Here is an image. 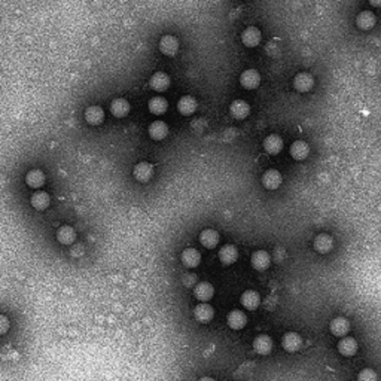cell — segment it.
<instances>
[{"mask_svg":"<svg viewBox=\"0 0 381 381\" xmlns=\"http://www.w3.org/2000/svg\"><path fill=\"white\" fill-rule=\"evenodd\" d=\"M180 259H182V264L188 268H195L200 265L201 262V254H198V250L195 249H186L184 250L182 254H180Z\"/></svg>","mask_w":381,"mask_h":381,"instance_id":"cell-26","label":"cell"},{"mask_svg":"<svg viewBox=\"0 0 381 381\" xmlns=\"http://www.w3.org/2000/svg\"><path fill=\"white\" fill-rule=\"evenodd\" d=\"M149 84H150V88H152V90L162 92V91H166V90L170 86V78H168L166 73L158 72V73H155V74L150 78V82H149Z\"/></svg>","mask_w":381,"mask_h":381,"instance_id":"cell-17","label":"cell"},{"mask_svg":"<svg viewBox=\"0 0 381 381\" xmlns=\"http://www.w3.org/2000/svg\"><path fill=\"white\" fill-rule=\"evenodd\" d=\"M356 24L359 28L362 30H370L376 26V15L370 10H364L358 15L356 18Z\"/></svg>","mask_w":381,"mask_h":381,"instance_id":"cell-27","label":"cell"},{"mask_svg":"<svg viewBox=\"0 0 381 381\" xmlns=\"http://www.w3.org/2000/svg\"><path fill=\"white\" fill-rule=\"evenodd\" d=\"M254 348L258 354H268L272 348V340L268 335H259L254 341Z\"/></svg>","mask_w":381,"mask_h":381,"instance_id":"cell-16","label":"cell"},{"mask_svg":"<svg viewBox=\"0 0 381 381\" xmlns=\"http://www.w3.org/2000/svg\"><path fill=\"white\" fill-rule=\"evenodd\" d=\"M110 112L116 118H124V116H127L128 112H130V103H128L126 98H115L110 103Z\"/></svg>","mask_w":381,"mask_h":381,"instance_id":"cell-21","label":"cell"},{"mask_svg":"<svg viewBox=\"0 0 381 381\" xmlns=\"http://www.w3.org/2000/svg\"><path fill=\"white\" fill-rule=\"evenodd\" d=\"M338 352L342 356H354L358 352V341L352 336H341V341L338 342Z\"/></svg>","mask_w":381,"mask_h":381,"instance_id":"cell-7","label":"cell"},{"mask_svg":"<svg viewBox=\"0 0 381 381\" xmlns=\"http://www.w3.org/2000/svg\"><path fill=\"white\" fill-rule=\"evenodd\" d=\"M148 108H149L150 114H154V115H162L167 110V108H168V102L166 98H162V97H154V98L149 100Z\"/></svg>","mask_w":381,"mask_h":381,"instance_id":"cell-29","label":"cell"},{"mask_svg":"<svg viewBox=\"0 0 381 381\" xmlns=\"http://www.w3.org/2000/svg\"><path fill=\"white\" fill-rule=\"evenodd\" d=\"M264 149L268 154H271V155H277L283 149V140H282V137L277 136V134H270L264 140Z\"/></svg>","mask_w":381,"mask_h":381,"instance_id":"cell-10","label":"cell"},{"mask_svg":"<svg viewBox=\"0 0 381 381\" xmlns=\"http://www.w3.org/2000/svg\"><path fill=\"white\" fill-rule=\"evenodd\" d=\"M250 264L254 266V270L258 271H264L270 266L271 264V256L268 252L265 250H256L252 254V258H250Z\"/></svg>","mask_w":381,"mask_h":381,"instance_id":"cell-5","label":"cell"},{"mask_svg":"<svg viewBox=\"0 0 381 381\" xmlns=\"http://www.w3.org/2000/svg\"><path fill=\"white\" fill-rule=\"evenodd\" d=\"M262 185L270 190H277L282 185V174L277 170H266L262 176Z\"/></svg>","mask_w":381,"mask_h":381,"instance_id":"cell-8","label":"cell"},{"mask_svg":"<svg viewBox=\"0 0 381 381\" xmlns=\"http://www.w3.org/2000/svg\"><path fill=\"white\" fill-rule=\"evenodd\" d=\"M334 248V240L328 234H318L314 240V249L318 254H329Z\"/></svg>","mask_w":381,"mask_h":381,"instance_id":"cell-23","label":"cell"},{"mask_svg":"<svg viewBox=\"0 0 381 381\" xmlns=\"http://www.w3.org/2000/svg\"><path fill=\"white\" fill-rule=\"evenodd\" d=\"M104 120V112L100 106H91L85 110V121L90 126H100Z\"/></svg>","mask_w":381,"mask_h":381,"instance_id":"cell-11","label":"cell"},{"mask_svg":"<svg viewBox=\"0 0 381 381\" xmlns=\"http://www.w3.org/2000/svg\"><path fill=\"white\" fill-rule=\"evenodd\" d=\"M8 329H9V318L3 316V314H0V335L6 334Z\"/></svg>","mask_w":381,"mask_h":381,"instance_id":"cell-34","label":"cell"},{"mask_svg":"<svg viewBox=\"0 0 381 381\" xmlns=\"http://www.w3.org/2000/svg\"><path fill=\"white\" fill-rule=\"evenodd\" d=\"M50 195L46 192H42V190H38L32 195V206L36 208V210H45L48 206H50Z\"/></svg>","mask_w":381,"mask_h":381,"instance_id":"cell-31","label":"cell"},{"mask_svg":"<svg viewBox=\"0 0 381 381\" xmlns=\"http://www.w3.org/2000/svg\"><path fill=\"white\" fill-rule=\"evenodd\" d=\"M195 109H196V102H195V98L190 97V96H185V97H182V98L178 102V110H179L182 115H185V116L192 115V114L195 112Z\"/></svg>","mask_w":381,"mask_h":381,"instance_id":"cell-28","label":"cell"},{"mask_svg":"<svg viewBox=\"0 0 381 381\" xmlns=\"http://www.w3.org/2000/svg\"><path fill=\"white\" fill-rule=\"evenodd\" d=\"M230 112H231V115H232L234 118H237V120H244V118L249 115V112H250V106H249L244 100H236V102L231 103Z\"/></svg>","mask_w":381,"mask_h":381,"instance_id":"cell-14","label":"cell"},{"mask_svg":"<svg viewBox=\"0 0 381 381\" xmlns=\"http://www.w3.org/2000/svg\"><path fill=\"white\" fill-rule=\"evenodd\" d=\"M194 316H195V318H196L198 322H201V323H208V322L213 318V316H214V312H213V307H212V306L202 302V304H200V306L195 307Z\"/></svg>","mask_w":381,"mask_h":381,"instance_id":"cell-18","label":"cell"},{"mask_svg":"<svg viewBox=\"0 0 381 381\" xmlns=\"http://www.w3.org/2000/svg\"><path fill=\"white\" fill-rule=\"evenodd\" d=\"M74 238H76V232H74V230L72 228V226H67V225H64L62 226L58 231H57V240L62 243V244H72L73 242H74Z\"/></svg>","mask_w":381,"mask_h":381,"instance_id":"cell-32","label":"cell"},{"mask_svg":"<svg viewBox=\"0 0 381 381\" xmlns=\"http://www.w3.org/2000/svg\"><path fill=\"white\" fill-rule=\"evenodd\" d=\"M374 6H380V3H381V0H370Z\"/></svg>","mask_w":381,"mask_h":381,"instance_id":"cell-35","label":"cell"},{"mask_svg":"<svg viewBox=\"0 0 381 381\" xmlns=\"http://www.w3.org/2000/svg\"><path fill=\"white\" fill-rule=\"evenodd\" d=\"M168 134V127L162 121H155L149 126V136L154 140H162Z\"/></svg>","mask_w":381,"mask_h":381,"instance_id":"cell-24","label":"cell"},{"mask_svg":"<svg viewBox=\"0 0 381 381\" xmlns=\"http://www.w3.org/2000/svg\"><path fill=\"white\" fill-rule=\"evenodd\" d=\"M237 258H238V252H237V249H236L232 244H226V246H224V248L219 250V259H220V262H222L224 265H231V264H234V262L237 260Z\"/></svg>","mask_w":381,"mask_h":381,"instance_id":"cell-25","label":"cell"},{"mask_svg":"<svg viewBox=\"0 0 381 381\" xmlns=\"http://www.w3.org/2000/svg\"><path fill=\"white\" fill-rule=\"evenodd\" d=\"M359 380L362 381H376L377 380V376L374 374V371L372 370H364L359 376Z\"/></svg>","mask_w":381,"mask_h":381,"instance_id":"cell-33","label":"cell"},{"mask_svg":"<svg viewBox=\"0 0 381 381\" xmlns=\"http://www.w3.org/2000/svg\"><path fill=\"white\" fill-rule=\"evenodd\" d=\"M240 84H242V86L246 88V90H254V88H258L259 84H260V76H259V73H258L256 70H254V68L244 70V72L242 73V76H240Z\"/></svg>","mask_w":381,"mask_h":381,"instance_id":"cell-4","label":"cell"},{"mask_svg":"<svg viewBox=\"0 0 381 381\" xmlns=\"http://www.w3.org/2000/svg\"><path fill=\"white\" fill-rule=\"evenodd\" d=\"M160 51L167 57H174L179 51V40L174 36H162L160 40Z\"/></svg>","mask_w":381,"mask_h":381,"instance_id":"cell-1","label":"cell"},{"mask_svg":"<svg viewBox=\"0 0 381 381\" xmlns=\"http://www.w3.org/2000/svg\"><path fill=\"white\" fill-rule=\"evenodd\" d=\"M308 154H310V148H308V144L306 142L296 140V142L292 143V146H290V155H292L294 160L302 161V160H306L308 156Z\"/></svg>","mask_w":381,"mask_h":381,"instance_id":"cell-12","label":"cell"},{"mask_svg":"<svg viewBox=\"0 0 381 381\" xmlns=\"http://www.w3.org/2000/svg\"><path fill=\"white\" fill-rule=\"evenodd\" d=\"M314 85V79L310 73H306V72H301L295 76L294 79V86L296 91L300 92H307L313 88Z\"/></svg>","mask_w":381,"mask_h":381,"instance_id":"cell-3","label":"cell"},{"mask_svg":"<svg viewBox=\"0 0 381 381\" xmlns=\"http://www.w3.org/2000/svg\"><path fill=\"white\" fill-rule=\"evenodd\" d=\"M26 184H27L30 188L38 190V188H40V186L45 184V174H44L40 170H32V172H28L27 176H26Z\"/></svg>","mask_w":381,"mask_h":381,"instance_id":"cell-30","label":"cell"},{"mask_svg":"<svg viewBox=\"0 0 381 381\" xmlns=\"http://www.w3.org/2000/svg\"><path fill=\"white\" fill-rule=\"evenodd\" d=\"M200 243L207 249H213L219 243V234L214 230H204L200 234Z\"/></svg>","mask_w":381,"mask_h":381,"instance_id":"cell-20","label":"cell"},{"mask_svg":"<svg viewBox=\"0 0 381 381\" xmlns=\"http://www.w3.org/2000/svg\"><path fill=\"white\" fill-rule=\"evenodd\" d=\"M132 176L136 178L137 182L140 184H146L152 179L154 176V167L149 162H138L134 170H132Z\"/></svg>","mask_w":381,"mask_h":381,"instance_id":"cell-2","label":"cell"},{"mask_svg":"<svg viewBox=\"0 0 381 381\" xmlns=\"http://www.w3.org/2000/svg\"><path fill=\"white\" fill-rule=\"evenodd\" d=\"M330 332L335 336H344L350 330V322L346 318H335L330 322Z\"/></svg>","mask_w":381,"mask_h":381,"instance_id":"cell-13","label":"cell"},{"mask_svg":"<svg viewBox=\"0 0 381 381\" xmlns=\"http://www.w3.org/2000/svg\"><path fill=\"white\" fill-rule=\"evenodd\" d=\"M226 322H228V326H230L231 329H236V330H237V329H242V328L246 326L248 318H246V314H244L243 312H240V310H232V312L228 314Z\"/></svg>","mask_w":381,"mask_h":381,"instance_id":"cell-19","label":"cell"},{"mask_svg":"<svg viewBox=\"0 0 381 381\" xmlns=\"http://www.w3.org/2000/svg\"><path fill=\"white\" fill-rule=\"evenodd\" d=\"M242 306L248 310H256L260 306V296L254 290H246L242 295Z\"/></svg>","mask_w":381,"mask_h":381,"instance_id":"cell-22","label":"cell"},{"mask_svg":"<svg viewBox=\"0 0 381 381\" xmlns=\"http://www.w3.org/2000/svg\"><path fill=\"white\" fill-rule=\"evenodd\" d=\"M194 294H195V298H196L198 301H201V302H207V301H210V300L213 298L214 290H213V286H212L210 283H207V282H201V283H198V284L195 286Z\"/></svg>","mask_w":381,"mask_h":381,"instance_id":"cell-9","label":"cell"},{"mask_svg":"<svg viewBox=\"0 0 381 381\" xmlns=\"http://www.w3.org/2000/svg\"><path fill=\"white\" fill-rule=\"evenodd\" d=\"M282 346H283V348H284L286 352L294 353V352H298V350L301 348V346H302V340H301V336H300L298 334H295V332H289V334H286V335L283 336V340H282Z\"/></svg>","mask_w":381,"mask_h":381,"instance_id":"cell-6","label":"cell"},{"mask_svg":"<svg viewBox=\"0 0 381 381\" xmlns=\"http://www.w3.org/2000/svg\"><path fill=\"white\" fill-rule=\"evenodd\" d=\"M242 40L246 46L254 48L256 45H259L260 42V32L256 27H248L243 33H242Z\"/></svg>","mask_w":381,"mask_h":381,"instance_id":"cell-15","label":"cell"}]
</instances>
